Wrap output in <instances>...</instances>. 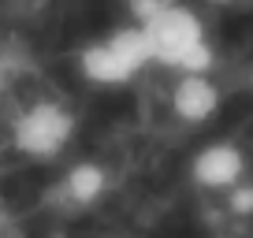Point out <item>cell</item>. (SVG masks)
<instances>
[{
	"instance_id": "obj_8",
	"label": "cell",
	"mask_w": 253,
	"mask_h": 238,
	"mask_svg": "<svg viewBox=\"0 0 253 238\" xmlns=\"http://www.w3.org/2000/svg\"><path fill=\"white\" fill-rule=\"evenodd\" d=\"M164 4H168V0H126V11L134 15V26H142L145 19H153Z\"/></svg>"
},
{
	"instance_id": "obj_6",
	"label": "cell",
	"mask_w": 253,
	"mask_h": 238,
	"mask_svg": "<svg viewBox=\"0 0 253 238\" xmlns=\"http://www.w3.org/2000/svg\"><path fill=\"white\" fill-rule=\"evenodd\" d=\"M60 190H63V198L71 201V205L89 208V205H97V201L104 198V190H108V171H104L101 164H93V160H79V164L67 167Z\"/></svg>"
},
{
	"instance_id": "obj_2",
	"label": "cell",
	"mask_w": 253,
	"mask_h": 238,
	"mask_svg": "<svg viewBox=\"0 0 253 238\" xmlns=\"http://www.w3.org/2000/svg\"><path fill=\"white\" fill-rule=\"evenodd\" d=\"M149 67V48L134 23L116 26L112 34L82 45L79 52V71L93 86H126Z\"/></svg>"
},
{
	"instance_id": "obj_5",
	"label": "cell",
	"mask_w": 253,
	"mask_h": 238,
	"mask_svg": "<svg viewBox=\"0 0 253 238\" xmlns=\"http://www.w3.org/2000/svg\"><path fill=\"white\" fill-rule=\"evenodd\" d=\"M220 112V86L209 75H179L171 86V116L179 123L201 127Z\"/></svg>"
},
{
	"instance_id": "obj_10",
	"label": "cell",
	"mask_w": 253,
	"mask_h": 238,
	"mask_svg": "<svg viewBox=\"0 0 253 238\" xmlns=\"http://www.w3.org/2000/svg\"><path fill=\"white\" fill-rule=\"evenodd\" d=\"M216 4H231V0H216Z\"/></svg>"
},
{
	"instance_id": "obj_3",
	"label": "cell",
	"mask_w": 253,
	"mask_h": 238,
	"mask_svg": "<svg viewBox=\"0 0 253 238\" xmlns=\"http://www.w3.org/2000/svg\"><path fill=\"white\" fill-rule=\"evenodd\" d=\"M79 119L67 104L52 101V97H41V101L26 104L23 112L11 123V145H15L23 157L30 160H56L75 138Z\"/></svg>"
},
{
	"instance_id": "obj_7",
	"label": "cell",
	"mask_w": 253,
	"mask_h": 238,
	"mask_svg": "<svg viewBox=\"0 0 253 238\" xmlns=\"http://www.w3.org/2000/svg\"><path fill=\"white\" fill-rule=\"evenodd\" d=\"M227 208H231L235 216H253V183H250V179H246V183H238L235 190H231Z\"/></svg>"
},
{
	"instance_id": "obj_9",
	"label": "cell",
	"mask_w": 253,
	"mask_h": 238,
	"mask_svg": "<svg viewBox=\"0 0 253 238\" xmlns=\"http://www.w3.org/2000/svg\"><path fill=\"white\" fill-rule=\"evenodd\" d=\"M8 86V64H4V60H0V89Z\"/></svg>"
},
{
	"instance_id": "obj_4",
	"label": "cell",
	"mask_w": 253,
	"mask_h": 238,
	"mask_svg": "<svg viewBox=\"0 0 253 238\" xmlns=\"http://www.w3.org/2000/svg\"><path fill=\"white\" fill-rule=\"evenodd\" d=\"M246 171H250V160H246L242 145L227 142V138L201 145L190 160V179L212 194H231L238 183H246Z\"/></svg>"
},
{
	"instance_id": "obj_1",
	"label": "cell",
	"mask_w": 253,
	"mask_h": 238,
	"mask_svg": "<svg viewBox=\"0 0 253 238\" xmlns=\"http://www.w3.org/2000/svg\"><path fill=\"white\" fill-rule=\"evenodd\" d=\"M138 30L149 48V64L171 67L179 75H209L216 67V52L205 38V23L182 0H168Z\"/></svg>"
}]
</instances>
